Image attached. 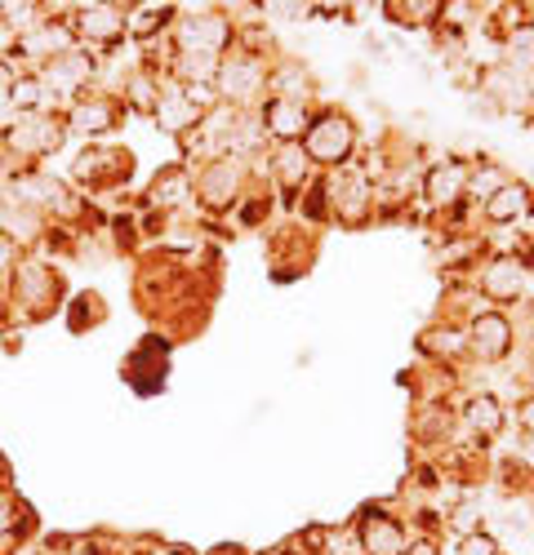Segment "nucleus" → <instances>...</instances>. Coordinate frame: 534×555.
<instances>
[{
  "mask_svg": "<svg viewBox=\"0 0 534 555\" xmlns=\"http://www.w3.org/2000/svg\"><path fill=\"white\" fill-rule=\"evenodd\" d=\"M40 103H44V85H40L36 76H18V80H14V89H10V107H18V112H27V116H31Z\"/></svg>",
  "mask_w": 534,
  "mask_h": 555,
  "instance_id": "25",
  "label": "nucleus"
},
{
  "mask_svg": "<svg viewBox=\"0 0 534 555\" xmlns=\"http://www.w3.org/2000/svg\"><path fill=\"white\" fill-rule=\"evenodd\" d=\"M14 80H18V72H14V63H10L5 54H0V94H10V89H14Z\"/></svg>",
  "mask_w": 534,
  "mask_h": 555,
  "instance_id": "29",
  "label": "nucleus"
},
{
  "mask_svg": "<svg viewBox=\"0 0 534 555\" xmlns=\"http://www.w3.org/2000/svg\"><path fill=\"white\" fill-rule=\"evenodd\" d=\"M125 10H116V5H85L80 10V18H76V31L80 36H89V40H116L120 31H125Z\"/></svg>",
  "mask_w": 534,
  "mask_h": 555,
  "instance_id": "17",
  "label": "nucleus"
},
{
  "mask_svg": "<svg viewBox=\"0 0 534 555\" xmlns=\"http://www.w3.org/2000/svg\"><path fill=\"white\" fill-rule=\"evenodd\" d=\"M459 555H504V542L495 538V533H468L463 542H459Z\"/></svg>",
  "mask_w": 534,
  "mask_h": 555,
  "instance_id": "27",
  "label": "nucleus"
},
{
  "mask_svg": "<svg viewBox=\"0 0 534 555\" xmlns=\"http://www.w3.org/2000/svg\"><path fill=\"white\" fill-rule=\"evenodd\" d=\"M272 169H277V178L285 182V188H298V182L307 178V152H303V143H281Z\"/></svg>",
  "mask_w": 534,
  "mask_h": 555,
  "instance_id": "21",
  "label": "nucleus"
},
{
  "mask_svg": "<svg viewBox=\"0 0 534 555\" xmlns=\"http://www.w3.org/2000/svg\"><path fill=\"white\" fill-rule=\"evenodd\" d=\"M525 285V262L521 258H495L481 271V294L490 302H512Z\"/></svg>",
  "mask_w": 534,
  "mask_h": 555,
  "instance_id": "11",
  "label": "nucleus"
},
{
  "mask_svg": "<svg viewBox=\"0 0 534 555\" xmlns=\"http://www.w3.org/2000/svg\"><path fill=\"white\" fill-rule=\"evenodd\" d=\"M472 347L481 351V360H499V356H508V347H512V325H508V315H499V311L476 315V320H472Z\"/></svg>",
  "mask_w": 534,
  "mask_h": 555,
  "instance_id": "12",
  "label": "nucleus"
},
{
  "mask_svg": "<svg viewBox=\"0 0 534 555\" xmlns=\"http://www.w3.org/2000/svg\"><path fill=\"white\" fill-rule=\"evenodd\" d=\"M218 59L214 54H178V76H183L188 85L192 80H218Z\"/></svg>",
  "mask_w": 534,
  "mask_h": 555,
  "instance_id": "24",
  "label": "nucleus"
},
{
  "mask_svg": "<svg viewBox=\"0 0 534 555\" xmlns=\"http://www.w3.org/2000/svg\"><path fill=\"white\" fill-rule=\"evenodd\" d=\"M330 192H334L330 205L339 209L343 222H366V214H370V188H366V178L343 173V178L330 182Z\"/></svg>",
  "mask_w": 534,
  "mask_h": 555,
  "instance_id": "14",
  "label": "nucleus"
},
{
  "mask_svg": "<svg viewBox=\"0 0 534 555\" xmlns=\"http://www.w3.org/2000/svg\"><path fill=\"white\" fill-rule=\"evenodd\" d=\"M112 125H116V107L107 99H89V103H80L72 112V129L76 133H107Z\"/></svg>",
  "mask_w": 534,
  "mask_h": 555,
  "instance_id": "20",
  "label": "nucleus"
},
{
  "mask_svg": "<svg viewBox=\"0 0 534 555\" xmlns=\"http://www.w3.org/2000/svg\"><path fill=\"white\" fill-rule=\"evenodd\" d=\"M156 120H161V129H169V133H188L192 125H201L205 120V112H201V103H196V94H188V85H169V89H161V99H156Z\"/></svg>",
  "mask_w": 534,
  "mask_h": 555,
  "instance_id": "6",
  "label": "nucleus"
},
{
  "mask_svg": "<svg viewBox=\"0 0 534 555\" xmlns=\"http://www.w3.org/2000/svg\"><path fill=\"white\" fill-rule=\"evenodd\" d=\"M517 423H521V427H525V431L534 436V400H525V404L517 409Z\"/></svg>",
  "mask_w": 534,
  "mask_h": 555,
  "instance_id": "30",
  "label": "nucleus"
},
{
  "mask_svg": "<svg viewBox=\"0 0 534 555\" xmlns=\"http://www.w3.org/2000/svg\"><path fill=\"white\" fill-rule=\"evenodd\" d=\"M54 289H59V275L44 267V262H23V267L14 271V302L31 307V315L44 311V302L54 298Z\"/></svg>",
  "mask_w": 534,
  "mask_h": 555,
  "instance_id": "10",
  "label": "nucleus"
},
{
  "mask_svg": "<svg viewBox=\"0 0 534 555\" xmlns=\"http://www.w3.org/2000/svg\"><path fill=\"white\" fill-rule=\"evenodd\" d=\"M352 143H356V129L339 112H326L321 120H312L307 133H303V152H307V160H317V165H343Z\"/></svg>",
  "mask_w": 534,
  "mask_h": 555,
  "instance_id": "1",
  "label": "nucleus"
},
{
  "mask_svg": "<svg viewBox=\"0 0 534 555\" xmlns=\"http://www.w3.org/2000/svg\"><path fill=\"white\" fill-rule=\"evenodd\" d=\"M263 85H267V72L254 54H237L232 63L218 67V94L228 103H254Z\"/></svg>",
  "mask_w": 534,
  "mask_h": 555,
  "instance_id": "5",
  "label": "nucleus"
},
{
  "mask_svg": "<svg viewBox=\"0 0 534 555\" xmlns=\"http://www.w3.org/2000/svg\"><path fill=\"white\" fill-rule=\"evenodd\" d=\"M525 209H530V188H521V182H508V188H499L495 196L485 201V218L490 222H517Z\"/></svg>",
  "mask_w": 534,
  "mask_h": 555,
  "instance_id": "18",
  "label": "nucleus"
},
{
  "mask_svg": "<svg viewBox=\"0 0 534 555\" xmlns=\"http://www.w3.org/2000/svg\"><path fill=\"white\" fill-rule=\"evenodd\" d=\"M134 156L129 152H85L80 156V165H76V178L80 182H89V188H99V182H120V178H129V165Z\"/></svg>",
  "mask_w": 534,
  "mask_h": 555,
  "instance_id": "13",
  "label": "nucleus"
},
{
  "mask_svg": "<svg viewBox=\"0 0 534 555\" xmlns=\"http://www.w3.org/2000/svg\"><path fill=\"white\" fill-rule=\"evenodd\" d=\"M347 555H356V551H347Z\"/></svg>",
  "mask_w": 534,
  "mask_h": 555,
  "instance_id": "33",
  "label": "nucleus"
},
{
  "mask_svg": "<svg viewBox=\"0 0 534 555\" xmlns=\"http://www.w3.org/2000/svg\"><path fill=\"white\" fill-rule=\"evenodd\" d=\"M356 538H361V555H406V529L387 512H366Z\"/></svg>",
  "mask_w": 534,
  "mask_h": 555,
  "instance_id": "8",
  "label": "nucleus"
},
{
  "mask_svg": "<svg viewBox=\"0 0 534 555\" xmlns=\"http://www.w3.org/2000/svg\"><path fill=\"white\" fill-rule=\"evenodd\" d=\"M468 423L481 431V436H495L504 427V409L495 396H472L468 400Z\"/></svg>",
  "mask_w": 534,
  "mask_h": 555,
  "instance_id": "22",
  "label": "nucleus"
},
{
  "mask_svg": "<svg viewBox=\"0 0 534 555\" xmlns=\"http://www.w3.org/2000/svg\"><path fill=\"white\" fill-rule=\"evenodd\" d=\"M410 555H436V546H432V542H419V546H415Z\"/></svg>",
  "mask_w": 534,
  "mask_h": 555,
  "instance_id": "31",
  "label": "nucleus"
},
{
  "mask_svg": "<svg viewBox=\"0 0 534 555\" xmlns=\"http://www.w3.org/2000/svg\"><path fill=\"white\" fill-rule=\"evenodd\" d=\"M14 262H18V249H14V241H10V236H0V285L10 281Z\"/></svg>",
  "mask_w": 534,
  "mask_h": 555,
  "instance_id": "28",
  "label": "nucleus"
},
{
  "mask_svg": "<svg viewBox=\"0 0 534 555\" xmlns=\"http://www.w3.org/2000/svg\"><path fill=\"white\" fill-rule=\"evenodd\" d=\"M63 143V129H54V120H44V116H18L5 125V147L23 160H36L44 152H54Z\"/></svg>",
  "mask_w": 534,
  "mask_h": 555,
  "instance_id": "3",
  "label": "nucleus"
},
{
  "mask_svg": "<svg viewBox=\"0 0 534 555\" xmlns=\"http://www.w3.org/2000/svg\"><path fill=\"white\" fill-rule=\"evenodd\" d=\"M237 182H241V165L237 156H214L205 169H201V201L209 209H223L237 201Z\"/></svg>",
  "mask_w": 534,
  "mask_h": 555,
  "instance_id": "9",
  "label": "nucleus"
},
{
  "mask_svg": "<svg viewBox=\"0 0 534 555\" xmlns=\"http://www.w3.org/2000/svg\"><path fill=\"white\" fill-rule=\"evenodd\" d=\"M89 76H94V59L80 54V50H67V54L44 63V80L40 85L50 89V94H80V89L89 85Z\"/></svg>",
  "mask_w": 534,
  "mask_h": 555,
  "instance_id": "7",
  "label": "nucleus"
},
{
  "mask_svg": "<svg viewBox=\"0 0 534 555\" xmlns=\"http://www.w3.org/2000/svg\"><path fill=\"white\" fill-rule=\"evenodd\" d=\"M169 18V10H156V5H143V10H134L129 14V23H125V31L129 36H152L161 23Z\"/></svg>",
  "mask_w": 534,
  "mask_h": 555,
  "instance_id": "26",
  "label": "nucleus"
},
{
  "mask_svg": "<svg viewBox=\"0 0 534 555\" xmlns=\"http://www.w3.org/2000/svg\"><path fill=\"white\" fill-rule=\"evenodd\" d=\"M463 188H468V165H459V160L436 165L428 173V182H423V192H428L432 205H455L463 196Z\"/></svg>",
  "mask_w": 534,
  "mask_h": 555,
  "instance_id": "16",
  "label": "nucleus"
},
{
  "mask_svg": "<svg viewBox=\"0 0 534 555\" xmlns=\"http://www.w3.org/2000/svg\"><path fill=\"white\" fill-rule=\"evenodd\" d=\"M214 555H245V551H241V546H218Z\"/></svg>",
  "mask_w": 534,
  "mask_h": 555,
  "instance_id": "32",
  "label": "nucleus"
},
{
  "mask_svg": "<svg viewBox=\"0 0 534 555\" xmlns=\"http://www.w3.org/2000/svg\"><path fill=\"white\" fill-rule=\"evenodd\" d=\"M188 196V169H165L152 182V205H178Z\"/></svg>",
  "mask_w": 534,
  "mask_h": 555,
  "instance_id": "23",
  "label": "nucleus"
},
{
  "mask_svg": "<svg viewBox=\"0 0 534 555\" xmlns=\"http://www.w3.org/2000/svg\"><path fill=\"white\" fill-rule=\"evenodd\" d=\"M263 129L277 133L281 143H294V138H303V133H307V112H303V103L272 99V103L263 107Z\"/></svg>",
  "mask_w": 534,
  "mask_h": 555,
  "instance_id": "15",
  "label": "nucleus"
},
{
  "mask_svg": "<svg viewBox=\"0 0 534 555\" xmlns=\"http://www.w3.org/2000/svg\"><path fill=\"white\" fill-rule=\"evenodd\" d=\"M504 50H508V67H517V72H525V76L534 72V18L512 23Z\"/></svg>",
  "mask_w": 534,
  "mask_h": 555,
  "instance_id": "19",
  "label": "nucleus"
},
{
  "mask_svg": "<svg viewBox=\"0 0 534 555\" xmlns=\"http://www.w3.org/2000/svg\"><path fill=\"white\" fill-rule=\"evenodd\" d=\"M481 94L495 103V107H504V112H521V107H530V99H534V76H525V72L499 63V67H490V72L481 76Z\"/></svg>",
  "mask_w": 534,
  "mask_h": 555,
  "instance_id": "4",
  "label": "nucleus"
},
{
  "mask_svg": "<svg viewBox=\"0 0 534 555\" xmlns=\"http://www.w3.org/2000/svg\"><path fill=\"white\" fill-rule=\"evenodd\" d=\"M232 40V23L214 14V10H201V14H188L178 18V54H223Z\"/></svg>",
  "mask_w": 534,
  "mask_h": 555,
  "instance_id": "2",
  "label": "nucleus"
}]
</instances>
